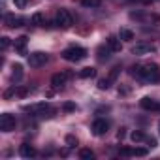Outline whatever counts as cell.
Returning <instances> with one entry per match:
<instances>
[{
  "instance_id": "4fadbf2b",
  "label": "cell",
  "mask_w": 160,
  "mask_h": 160,
  "mask_svg": "<svg viewBox=\"0 0 160 160\" xmlns=\"http://www.w3.org/2000/svg\"><path fill=\"white\" fill-rule=\"evenodd\" d=\"M27 43H28L27 36H21V38H15L13 47H15V51H17L19 55H27Z\"/></svg>"
},
{
  "instance_id": "603a6c76",
  "label": "cell",
  "mask_w": 160,
  "mask_h": 160,
  "mask_svg": "<svg viewBox=\"0 0 160 160\" xmlns=\"http://www.w3.org/2000/svg\"><path fill=\"white\" fill-rule=\"evenodd\" d=\"M130 138H132V141H134V143H139V141H143V139H145V134H143L141 130H134V132L130 134Z\"/></svg>"
},
{
  "instance_id": "ac0fdd59",
  "label": "cell",
  "mask_w": 160,
  "mask_h": 160,
  "mask_svg": "<svg viewBox=\"0 0 160 160\" xmlns=\"http://www.w3.org/2000/svg\"><path fill=\"white\" fill-rule=\"evenodd\" d=\"M119 38H121L122 42H132V40H134V32H132V30H128V28H121Z\"/></svg>"
},
{
  "instance_id": "8fae6325",
  "label": "cell",
  "mask_w": 160,
  "mask_h": 160,
  "mask_svg": "<svg viewBox=\"0 0 160 160\" xmlns=\"http://www.w3.org/2000/svg\"><path fill=\"white\" fill-rule=\"evenodd\" d=\"M66 79H68L66 73H55V75L51 77V85H53V89H62V87L66 85Z\"/></svg>"
},
{
  "instance_id": "83f0119b",
  "label": "cell",
  "mask_w": 160,
  "mask_h": 160,
  "mask_svg": "<svg viewBox=\"0 0 160 160\" xmlns=\"http://www.w3.org/2000/svg\"><path fill=\"white\" fill-rule=\"evenodd\" d=\"M8 45H10V38H8V36H2V38H0V47L6 49Z\"/></svg>"
},
{
  "instance_id": "7402d4cb",
  "label": "cell",
  "mask_w": 160,
  "mask_h": 160,
  "mask_svg": "<svg viewBox=\"0 0 160 160\" xmlns=\"http://www.w3.org/2000/svg\"><path fill=\"white\" fill-rule=\"evenodd\" d=\"M111 85H113V81H111L109 77H104V79H100V81H98V89H102V91H108Z\"/></svg>"
},
{
  "instance_id": "2e32d148",
  "label": "cell",
  "mask_w": 160,
  "mask_h": 160,
  "mask_svg": "<svg viewBox=\"0 0 160 160\" xmlns=\"http://www.w3.org/2000/svg\"><path fill=\"white\" fill-rule=\"evenodd\" d=\"M12 70H13L12 72V79H13V81H21V77H23V66L21 64H13Z\"/></svg>"
},
{
  "instance_id": "d6a6232c",
  "label": "cell",
  "mask_w": 160,
  "mask_h": 160,
  "mask_svg": "<svg viewBox=\"0 0 160 160\" xmlns=\"http://www.w3.org/2000/svg\"><path fill=\"white\" fill-rule=\"evenodd\" d=\"M147 143H149V147H156V139H154V138H149Z\"/></svg>"
},
{
  "instance_id": "5b68a950",
  "label": "cell",
  "mask_w": 160,
  "mask_h": 160,
  "mask_svg": "<svg viewBox=\"0 0 160 160\" xmlns=\"http://www.w3.org/2000/svg\"><path fill=\"white\" fill-rule=\"evenodd\" d=\"M15 124H17V121H15V117L12 113H2L0 115V130L2 132H13Z\"/></svg>"
},
{
  "instance_id": "d4e9b609",
  "label": "cell",
  "mask_w": 160,
  "mask_h": 160,
  "mask_svg": "<svg viewBox=\"0 0 160 160\" xmlns=\"http://www.w3.org/2000/svg\"><path fill=\"white\" fill-rule=\"evenodd\" d=\"M13 96H17V85H13V87H10L6 92H4V100H12Z\"/></svg>"
},
{
  "instance_id": "6da1fadb",
  "label": "cell",
  "mask_w": 160,
  "mask_h": 160,
  "mask_svg": "<svg viewBox=\"0 0 160 160\" xmlns=\"http://www.w3.org/2000/svg\"><path fill=\"white\" fill-rule=\"evenodd\" d=\"M130 73L136 75L138 79H141V81H145V83H158L160 81V68L154 62L143 64V66H132Z\"/></svg>"
},
{
  "instance_id": "5bb4252c",
  "label": "cell",
  "mask_w": 160,
  "mask_h": 160,
  "mask_svg": "<svg viewBox=\"0 0 160 160\" xmlns=\"http://www.w3.org/2000/svg\"><path fill=\"white\" fill-rule=\"evenodd\" d=\"M19 154H21L23 158H32V156H36V149H34L30 143H23V145L19 147Z\"/></svg>"
},
{
  "instance_id": "52a82bcc",
  "label": "cell",
  "mask_w": 160,
  "mask_h": 160,
  "mask_svg": "<svg viewBox=\"0 0 160 160\" xmlns=\"http://www.w3.org/2000/svg\"><path fill=\"white\" fill-rule=\"evenodd\" d=\"M152 51H154V45H152V43H145V42L136 43V45L132 47V53H134V55H149V53H152Z\"/></svg>"
},
{
  "instance_id": "30bf717a",
  "label": "cell",
  "mask_w": 160,
  "mask_h": 160,
  "mask_svg": "<svg viewBox=\"0 0 160 160\" xmlns=\"http://www.w3.org/2000/svg\"><path fill=\"white\" fill-rule=\"evenodd\" d=\"M23 19L21 17H15V15H6L4 17V25L8 27V28H19V27H23Z\"/></svg>"
},
{
  "instance_id": "f1b7e54d",
  "label": "cell",
  "mask_w": 160,
  "mask_h": 160,
  "mask_svg": "<svg viewBox=\"0 0 160 160\" xmlns=\"http://www.w3.org/2000/svg\"><path fill=\"white\" fill-rule=\"evenodd\" d=\"M13 4H15L17 8H21V10H23V8L28 4V0H13Z\"/></svg>"
},
{
  "instance_id": "ffe728a7",
  "label": "cell",
  "mask_w": 160,
  "mask_h": 160,
  "mask_svg": "<svg viewBox=\"0 0 160 160\" xmlns=\"http://www.w3.org/2000/svg\"><path fill=\"white\" fill-rule=\"evenodd\" d=\"M147 152L145 147H130V156H147Z\"/></svg>"
},
{
  "instance_id": "9c48e42d",
  "label": "cell",
  "mask_w": 160,
  "mask_h": 160,
  "mask_svg": "<svg viewBox=\"0 0 160 160\" xmlns=\"http://www.w3.org/2000/svg\"><path fill=\"white\" fill-rule=\"evenodd\" d=\"M139 106H141L143 109H147V111H156V109H160V104H158L156 100H152L151 96H143V98L139 100Z\"/></svg>"
},
{
  "instance_id": "4dcf8cb0",
  "label": "cell",
  "mask_w": 160,
  "mask_h": 160,
  "mask_svg": "<svg viewBox=\"0 0 160 160\" xmlns=\"http://www.w3.org/2000/svg\"><path fill=\"white\" fill-rule=\"evenodd\" d=\"M124 136H126V128H121L117 132V139H124Z\"/></svg>"
},
{
  "instance_id": "484cf974",
  "label": "cell",
  "mask_w": 160,
  "mask_h": 160,
  "mask_svg": "<svg viewBox=\"0 0 160 160\" xmlns=\"http://www.w3.org/2000/svg\"><path fill=\"white\" fill-rule=\"evenodd\" d=\"M66 145H68L70 149H73V147L77 145V138L72 136V134H68V136H66Z\"/></svg>"
},
{
  "instance_id": "8992f818",
  "label": "cell",
  "mask_w": 160,
  "mask_h": 160,
  "mask_svg": "<svg viewBox=\"0 0 160 160\" xmlns=\"http://www.w3.org/2000/svg\"><path fill=\"white\" fill-rule=\"evenodd\" d=\"M47 55L45 53H42V51H36V53H30L28 55V64L32 66V68H40V66H43L45 62H47Z\"/></svg>"
},
{
  "instance_id": "e0dca14e",
  "label": "cell",
  "mask_w": 160,
  "mask_h": 160,
  "mask_svg": "<svg viewBox=\"0 0 160 160\" xmlns=\"http://www.w3.org/2000/svg\"><path fill=\"white\" fill-rule=\"evenodd\" d=\"M96 75V68H83L81 72H79V77H81V79H89V77H94Z\"/></svg>"
},
{
  "instance_id": "836d02e7",
  "label": "cell",
  "mask_w": 160,
  "mask_h": 160,
  "mask_svg": "<svg viewBox=\"0 0 160 160\" xmlns=\"http://www.w3.org/2000/svg\"><path fill=\"white\" fill-rule=\"evenodd\" d=\"M158 134H160V122H158Z\"/></svg>"
},
{
  "instance_id": "9a60e30c",
  "label": "cell",
  "mask_w": 160,
  "mask_h": 160,
  "mask_svg": "<svg viewBox=\"0 0 160 160\" xmlns=\"http://www.w3.org/2000/svg\"><path fill=\"white\" fill-rule=\"evenodd\" d=\"M30 23H32L34 27H43V25H45V17H43V13H42V12H36V13L30 17Z\"/></svg>"
},
{
  "instance_id": "7c38bea8",
  "label": "cell",
  "mask_w": 160,
  "mask_h": 160,
  "mask_svg": "<svg viewBox=\"0 0 160 160\" xmlns=\"http://www.w3.org/2000/svg\"><path fill=\"white\" fill-rule=\"evenodd\" d=\"M106 43H108V47L113 51V53H119L121 49H122V43H121V38H117V36H108V40H106Z\"/></svg>"
},
{
  "instance_id": "d6986e66",
  "label": "cell",
  "mask_w": 160,
  "mask_h": 160,
  "mask_svg": "<svg viewBox=\"0 0 160 160\" xmlns=\"http://www.w3.org/2000/svg\"><path fill=\"white\" fill-rule=\"evenodd\" d=\"M109 53H113L109 47H100V49H98V60H100V62L108 60V58H109Z\"/></svg>"
},
{
  "instance_id": "f546056e",
  "label": "cell",
  "mask_w": 160,
  "mask_h": 160,
  "mask_svg": "<svg viewBox=\"0 0 160 160\" xmlns=\"http://www.w3.org/2000/svg\"><path fill=\"white\" fill-rule=\"evenodd\" d=\"M62 108H64V111H75V104H72V102H66Z\"/></svg>"
},
{
  "instance_id": "7a4b0ae2",
  "label": "cell",
  "mask_w": 160,
  "mask_h": 160,
  "mask_svg": "<svg viewBox=\"0 0 160 160\" xmlns=\"http://www.w3.org/2000/svg\"><path fill=\"white\" fill-rule=\"evenodd\" d=\"M85 57H87V49L79 47V45H72V47L62 51V58L68 60V62H79V60H83Z\"/></svg>"
},
{
  "instance_id": "cb8c5ba5",
  "label": "cell",
  "mask_w": 160,
  "mask_h": 160,
  "mask_svg": "<svg viewBox=\"0 0 160 160\" xmlns=\"http://www.w3.org/2000/svg\"><path fill=\"white\" fill-rule=\"evenodd\" d=\"M102 4V0H81V6L85 8H98Z\"/></svg>"
},
{
  "instance_id": "ba28073f",
  "label": "cell",
  "mask_w": 160,
  "mask_h": 160,
  "mask_svg": "<svg viewBox=\"0 0 160 160\" xmlns=\"http://www.w3.org/2000/svg\"><path fill=\"white\" fill-rule=\"evenodd\" d=\"M108 128H109V124H108V121H104V119H96V121L92 122V132H94V136H104V134H108Z\"/></svg>"
},
{
  "instance_id": "1f68e13d",
  "label": "cell",
  "mask_w": 160,
  "mask_h": 160,
  "mask_svg": "<svg viewBox=\"0 0 160 160\" xmlns=\"http://www.w3.org/2000/svg\"><path fill=\"white\" fill-rule=\"evenodd\" d=\"M121 154L122 156H130V147H122L121 149Z\"/></svg>"
},
{
  "instance_id": "44dd1931",
  "label": "cell",
  "mask_w": 160,
  "mask_h": 160,
  "mask_svg": "<svg viewBox=\"0 0 160 160\" xmlns=\"http://www.w3.org/2000/svg\"><path fill=\"white\" fill-rule=\"evenodd\" d=\"M79 158H81V160H92L94 152L91 149H81V151H79Z\"/></svg>"
},
{
  "instance_id": "3957f363",
  "label": "cell",
  "mask_w": 160,
  "mask_h": 160,
  "mask_svg": "<svg viewBox=\"0 0 160 160\" xmlns=\"http://www.w3.org/2000/svg\"><path fill=\"white\" fill-rule=\"evenodd\" d=\"M55 25L60 27V28H70V27L73 25V19H72L70 12L64 10V8H60V10L57 12V15H55Z\"/></svg>"
},
{
  "instance_id": "4316f807",
  "label": "cell",
  "mask_w": 160,
  "mask_h": 160,
  "mask_svg": "<svg viewBox=\"0 0 160 160\" xmlns=\"http://www.w3.org/2000/svg\"><path fill=\"white\" fill-rule=\"evenodd\" d=\"M119 72H121V68H119V66H115V68H113V70L109 72V75H108V77L111 79V81H113V83H115V79H117V75H119Z\"/></svg>"
},
{
  "instance_id": "277c9868",
  "label": "cell",
  "mask_w": 160,
  "mask_h": 160,
  "mask_svg": "<svg viewBox=\"0 0 160 160\" xmlns=\"http://www.w3.org/2000/svg\"><path fill=\"white\" fill-rule=\"evenodd\" d=\"M25 111H27V113H32V115H40V117H47L45 113H53L51 106H49V104H45V102L27 106V108H25Z\"/></svg>"
}]
</instances>
